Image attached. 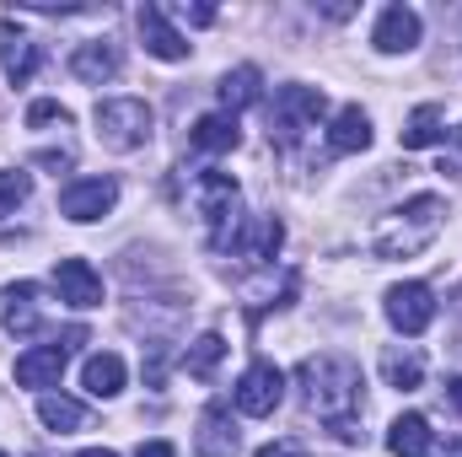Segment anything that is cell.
Segmentation results:
<instances>
[{"mask_svg": "<svg viewBox=\"0 0 462 457\" xmlns=\"http://www.w3.org/2000/svg\"><path fill=\"white\" fill-rule=\"evenodd\" d=\"M296 382H301L307 409H312L339 442H360L355 415H360V404H365V382H360V366H355L349 355H307L301 371H296Z\"/></svg>", "mask_w": 462, "mask_h": 457, "instance_id": "obj_1", "label": "cell"}, {"mask_svg": "<svg viewBox=\"0 0 462 457\" xmlns=\"http://www.w3.org/2000/svg\"><path fill=\"white\" fill-rule=\"evenodd\" d=\"M447 227V200L441 194H414L409 205H398L393 216H382L371 231V253L376 258H420Z\"/></svg>", "mask_w": 462, "mask_h": 457, "instance_id": "obj_2", "label": "cell"}, {"mask_svg": "<svg viewBox=\"0 0 462 457\" xmlns=\"http://www.w3.org/2000/svg\"><path fill=\"white\" fill-rule=\"evenodd\" d=\"M189 205H194V216L205 221L210 247H231V242H236V205H242V194H236L231 173H216V167L194 173V178H189Z\"/></svg>", "mask_w": 462, "mask_h": 457, "instance_id": "obj_3", "label": "cell"}, {"mask_svg": "<svg viewBox=\"0 0 462 457\" xmlns=\"http://www.w3.org/2000/svg\"><path fill=\"white\" fill-rule=\"evenodd\" d=\"M92 124H97V140L124 156V151H140L151 140V124L156 118H151V108L140 98H108V103H97Z\"/></svg>", "mask_w": 462, "mask_h": 457, "instance_id": "obj_4", "label": "cell"}, {"mask_svg": "<svg viewBox=\"0 0 462 457\" xmlns=\"http://www.w3.org/2000/svg\"><path fill=\"white\" fill-rule=\"evenodd\" d=\"M323 92L318 87H301V81H291V87H280L274 92V103H269V140H280V145H296L318 118H323Z\"/></svg>", "mask_w": 462, "mask_h": 457, "instance_id": "obj_5", "label": "cell"}, {"mask_svg": "<svg viewBox=\"0 0 462 457\" xmlns=\"http://www.w3.org/2000/svg\"><path fill=\"white\" fill-rule=\"evenodd\" d=\"M236 409L247 415V420H263V415H274L280 409V398H285V371L274 366V360H253L247 371H242V382H236Z\"/></svg>", "mask_w": 462, "mask_h": 457, "instance_id": "obj_6", "label": "cell"}, {"mask_svg": "<svg viewBox=\"0 0 462 457\" xmlns=\"http://www.w3.org/2000/svg\"><path fill=\"white\" fill-rule=\"evenodd\" d=\"M76 344H87V329H70L65 340H54V344H32V350H22V355H16V382H22V387H54Z\"/></svg>", "mask_w": 462, "mask_h": 457, "instance_id": "obj_7", "label": "cell"}, {"mask_svg": "<svg viewBox=\"0 0 462 457\" xmlns=\"http://www.w3.org/2000/svg\"><path fill=\"white\" fill-rule=\"evenodd\" d=\"M114 205H118V183H114V178H76V183L60 194V216H65V221H76V227L103 221Z\"/></svg>", "mask_w": 462, "mask_h": 457, "instance_id": "obj_8", "label": "cell"}, {"mask_svg": "<svg viewBox=\"0 0 462 457\" xmlns=\"http://www.w3.org/2000/svg\"><path fill=\"white\" fill-rule=\"evenodd\" d=\"M387 323L398 329V334H425L430 323H436V296H430V285H420V280H403V285H393L387 291Z\"/></svg>", "mask_w": 462, "mask_h": 457, "instance_id": "obj_9", "label": "cell"}, {"mask_svg": "<svg viewBox=\"0 0 462 457\" xmlns=\"http://www.w3.org/2000/svg\"><path fill=\"white\" fill-rule=\"evenodd\" d=\"M54 291L65 307L87 312V307H103V275L87 264V258H60L54 264Z\"/></svg>", "mask_w": 462, "mask_h": 457, "instance_id": "obj_10", "label": "cell"}, {"mask_svg": "<svg viewBox=\"0 0 462 457\" xmlns=\"http://www.w3.org/2000/svg\"><path fill=\"white\" fill-rule=\"evenodd\" d=\"M371 43H376L382 54H409V49L420 43V11H414V5H387V11L376 16Z\"/></svg>", "mask_w": 462, "mask_h": 457, "instance_id": "obj_11", "label": "cell"}, {"mask_svg": "<svg viewBox=\"0 0 462 457\" xmlns=\"http://www.w3.org/2000/svg\"><path fill=\"white\" fill-rule=\"evenodd\" d=\"M0 70L11 76V87H27L32 70H38V43H32L11 16L0 22Z\"/></svg>", "mask_w": 462, "mask_h": 457, "instance_id": "obj_12", "label": "cell"}, {"mask_svg": "<svg viewBox=\"0 0 462 457\" xmlns=\"http://www.w3.org/2000/svg\"><path fill=\"white\" fill-rule=\"evenodd\" d=\"M38 323H43L38 291H32L27 280H22V285H5V291H0V329L16 334V340H27V334H38Z\"/></svg>", "mask_w": 462, "mask_h": 457, "instance_id": "obj_13", "label": "cell"}, {"mask_svg": "<svg viewBox=\"0 0 462 457\" xmlns=\"http://www.w3.org/2000/svg\"><path fill=\"white\" fill-rule=\"evenodd\" d=\"M194 447H199V457H236L242 436H236V420H231L226 404H210V409L199 415V436H194Z\"/></svg>", "mask_w": 462, "mask_h": 457, "instance_id": "obj_14", "label": "cell"}, {"mask_svg": "<svg viewBox=\"0 0 462 457\" xmlns=\"http://www.w3.org/2000/svg\"><path fill=\"white\" fill-rule=\"evenodd\" d=\"M140 38H145V49H151L156 60H189V38L167 22L162 5H145V11H140Z\"/></svg>", "mask_w": 462, "mask_h": 457, "instance_id": "obj_15", "label": "cell"}, {"mask_svg": "<svg viewBox=\"0 0 462 457\" xmlns=\"http://www.w3.org/2000/svg\"><path fill=\"white\" fill-rule=\"evenodd\" d=\"M70 76L76 81H87V87H103V81H114L118 76V49L108 38H92V43H81L76 54H70Z\"/></svg>", "mask_w": 462, "mask_h": 457, "instance_id": "obj_16", "label": "cell"}, {"mask_svg": "<svg viewBox=\"0 0 462 457\" xmlns=\"http://www.w3.org/2000/svg\"><path fill=\"white\" fill-rule=\"evenodd\" d=\"M280 242H285V227H280L274 216H253L247 227L236 231V253H242L247 264H274Z\"/></svg>", "mask_w": 462, "mask_h": 457, "instance_id": "obj_17", "label": "cell"}, {"mask_svg": "<svg viewBox=\"0 0 462 457\" xmlns=\"http://www.w3.org/2000/svg\"><path fill=\"white\" fill-rule=\"evenodd\" d=\"M382 377H387V387L414 393V387L425 382V360H420V350H409V344H387V350H382Z\"/></svg>", "mask_w": 462, "mask_h": 457, "instance_id": "obj_18", "label": "cell"}, {"mask_svg": "<svg viewBox=\"0 0 462 457\" xmlns=\"http://www.w3.org/2000/svg\"><path fill=\"white\" fill-rule=\"evenodd\" d=\"M430 420L425 415H398L393 431H387V452L393 457H430Z\"/></svg>", "mask_w": 462, "mask_h": 457, "instance_id": "obj_19", "label": "cell"}, {"mask_svg": "<svg viewBox=\"0 0 462 457\" xmlns=\"http://www.w3.org/2000/svg\"><path fill=\"white\" fill-rule=\"evenodd\" d=\"M365 145H371V118H365V108H339L334 124H328V151L355 156V151H365Z\"/></svg>", "mask_w": 462, "mask_h": 457, "instance_id": "obj_20", "label": "cell"}, {"mask_svg": "<svg viewBox=\"0 0 462 457\" xmlns=\"http://www.w3.org/2000/svg\"><path fill=\"white\" fill-rule=\"evenodd\" d=\"M236 140H242V129H236V118L231 114H205L194 118V129H189V145L194 151H236Z\"/></svg>", "mask_w": 462, "mask_h": 457, "instance_id": "obj_21", "label": "cell"}, {"mask_svg": "<svg viewBox=\"0 0 462 457\" xmlns=\"http://www.w3.org/2000/svg\"><path fill=\"white\" fill-rule=\"evenodd\" d=\"M81 387H87L92 398H114V393H124V360H118L114 350L87 355V366H81Z\"/></svg>", "mask_w": 462, "mask_h": 457, "instance_id": "obj_22", "label": "cell"}, {"mask_svg": "<svg viewBox=\"0 0 462 457\" xmlns=\"http://www.w3.org/2000/svg\"><path fill=\"white\" fill-rule=\"evenodd\" d=\"M441 140H447V114L436 103H425V108L409 114V124H403V151H425V145H441Z\"/></svg>", "mask_w": 462, "mask_h": 457, "instance_id": "obj_23", "label": "cell"}, {"mask_svg": "<svg viewBox=\"0 0 462 457\" xmlns=\"http://www.w3.org/2000/svg\"><path fill=\"white\" fill-rule=\"evenodd\" d=\"M38 420H43L54 436H70V431L87 425V409H81L76 398H65V393H43V398H38Z\"/></svg>", "mask_w": 462, "mask_h": 457, "instance_id": "obj_24", "label": "cell"}, {"mask_svg": "<svg viewBox=\"0 0 462 457\" xmlns=\"http://www.w3.org/2000/svg\"><path fill=\"white\" fill-rule=\"evenodd\" d=\"M258 81H263V76H258L253 65H236V70H226V81L216 87V98H221V108H226V114L236 118L242 108H247V103H258Z\"/></svg>", "mask_w": 462, "mask_h": 457, "instance_id": "obj_25", "label": "cell"}, {"mask_svg": "<svg viewBox=\"0 0 462 457\" xmlns=\"http://www.w3.org/2000/svg\"><path fill=\"white\" fill-rule=\"evenodd\" d=\"M221 355H226V340H221V334H199V340L189 344V355H183V371L205 382V377L221 366Z\"/></svg>", "mask_w": 462, "mask_h": 457, "instance_id": "obj_26", "label": "cell"}, {"mask_svg": "<svg viewBox=\"0 0 462 457\" xmlns=\"http://www.w3.org/2000/svg\"><path fill=\"white\" fill-rule=\"evenodd\" d=\"M27 194H32V178L27 173H0V221L5 216H16V205H27Z\"/></svg>", "mask_w": 462, "mask_h": 457, "instance_id": "obj_27", "label": "cell"}, {"mask_svg": "<svg viewBox=\"0 0 462 457\" xmlns=\"http://www.w3.org/2000/svg\"><path fill=\"white\" fill-rule=\"evenodd\" d=\"M43 124H60V129H65L70 114H65L54 98H43V103H32V108H27V129H43Z\"/></svg>", "mask_w": 462, "mask_h": 457, "instance_id": "obj_28", "label": "cell"}, {"mask_svg": "<svg viewBox=\"0 0 462 457\" xmlns=\"http://www.w3.org/2000/svg\"><path fill=\"white\" fill-rule=\"evenodd\" d=\"M258 457H307V447H301L296 436H280V442H269Z\"/></svg>", "mask_w": 462, "mask_h": 457, "instance_id": "obj_29", "label": "cell"}, {"mask_svg": "<svg viewBox=\"0 0 462 457\" xmlns=\"http://www.w3.org/2000/svg\"><path fill=\"white\" fill-rule=\"evenodd\" d=\"M178 11H183L194 27H210V22H216V5H178Z\"/></svg>", "mask_w": 462, "mask_h": 457, "instance_id": "obj_30", "label": "cell"}, {"mask_svg": "<svg viewBox=\"0 0 462 457\" xmlns=\"http://www.w3.org/2000/svg\"><path fill=\"white\" fill-rule=\"evenodd\" d=\"M134 457H178V452H172V442H145Z\"/></svg>", "mask_w": 462, "mask_h": 457, "instance_id": "obj_31", "label": "cell"}, {"mask_svg": "<svg viewBox=\"0 0 462 457\" xmlns=\"http://www.w3.org/2000/svg\"><path fill=\"white\" fill-rule=\"evenodd\" d=\"M38 167H70V151H43Z\"/></svg>", "mask_w": 462, "mask_h": 457, "instance_id": "obj_32", "label": "cell"}, {"mask_svg": "<svg viewBox=\"0 0 462 457\" xmlns=\"http://www.w3.org/2000/svg\"><path fill=\"white\" fill-rule=\"evenodd\" d=\"M447 398H452V409H462V377L452 382V387H447Z\"/></svg>", "mask_w": 462, "mask_h": 457, "instance_id": "obj_33", "label": "cell"}, {"mask_svg": "<svg viewBox=\"0 0 462 457\" xmlns=\"http://www.w3.org/2000/svg\"><path fill=\"white\" fill-rule=\"evenodd\" d=\"M441 457H462V436H457V442H447V452H441Z\"/></svg>", "mask_w": 462, "mask_h": 457, "instance_id": "obj_34", "label": "cell"}, {"mask_svg": "<svg viewBox=\"0 0 462 457\" xmlns=\"http://www.w3.org/2000/svg\"><path fill=\"white\" fill-rule=\"evenodd\" d=\"M81 457H118V452H108V447H92V452H81Z\"/></svg>", "mask_w": 462, "mask_h": 457, "instance_id": "obj_35", "label": "cell"}, {"mask_svg": "<svg viewBox=\"0 0 462 457\" xmlns=\"http://www.w3.org/2000/svg\"><path fill=\"white\" fill-rule=\"evenodd\" d=\"M457 145H462V124H457Z\"/></svg>", "mask_w": 462, "mask_h": 457, "instance_id": "obj_36", "label": "cell"}, {"mask_svg": "<svg viewBox=\"0 0 462 457\" xmlns=\"http://www.w3.org/2000/svg\"><path fill=\"white\" fill-rule=\"evenodd\" d=\"M0 457H5V452H0Z\"/></svg>", "mask_w": 462, "mask_h": 457, "instance_id": "obj_37", "label": "cell"}]
</instances>
